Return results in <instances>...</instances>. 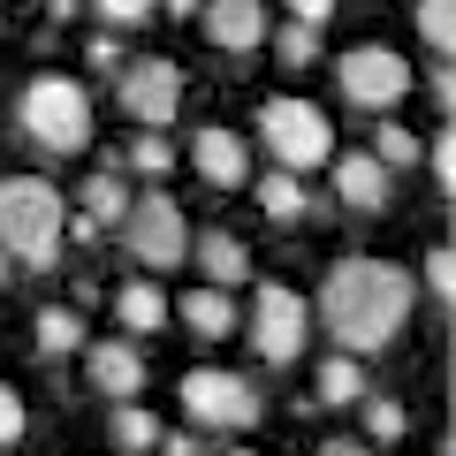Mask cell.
<instances>
[{"label": "cell", "mask_w": 456, "mask_h": 456, "mask_svg": "<svg viewBox=\"0 0 456 456\" xmlns=\"http://www.w3.org/2000/svg\"><path fill=\"white\" fill-rule=\"evenodd\" d=\"M320 320L350 358L358 350H388L411 320V274L388 259H342L320 289Z\"/></svg>", "instance_id": "obj_1"}, {"label": "cell", "mask_w": 456, "mask_h": 456, "mask_svg": "<svg viewBox=\"0 0 456 456\" xmlns=\"http://www.w3.org/2000/svg\"><path fill=\"white\" fill-rule=\"evenodd\" d=\"M0 251L16 266H53L61 259V191L38 175L0 183Z\"/></svg>", "instance_id": "obj_2"}, {"label": "cell", "mask_w": 456, "mask_h": 456, "mask_svg": "<svg viewBox=\"0 0 456 456\" xmlns=\"http://www.w3.org/2000/svg\"><path fill=\"white\" fill-rule=\"evenodd\" d=\"M23 137H31L38 152H61V160H77L84 145H92V99H84L77 77H31L23 84Z\"/></svg>", "instance_id": "obj_3"}, {"label": "cell", "mask_w": 456, "mask_h": 456, "mask_svg": "<svg viewBox=\"0 0 456 456\" xmlns=\"http://www.w3.org/2000/svg\"><path fill=\"white\" fill-rule=\"evenodd\" d=\"M259 145L274 152L289 175H312V167L335 160V122H327L312 99H266L259 107Z\"/></svg>", "instance_id": "obj_4"}, {"label": "cell", "mask_w": 456, "mask_h": 456, "mask_svg": "<svg viewBox=\"0 0 456 456\" xmlns=\"http://www.w3.org/2000/svg\"><path fill=\"white\" fill-rule=\"evenodd\" d=\"M122 251H130L137 266H183V251H191V221H183V206L175 198H137L130 213H122Z\"/></svg>", "instance_id": "obj_5"}, {"label": "cell", "mask_w": 456, "mask_h": 456, "mask_svg": "<svg viewBox=\"0 0 456 456\" xmlns=\"http://www.w3.org/2000/svg\"><path fill=\"white\" fill-rule=\"evenodd\" d=\"M183 411L213 434H244V426H259V388H244L221 365H198V373H183Z\"/></svg>", "instance_id": "obj_6"}, {"label": "cell", "mask_w": 456, "mask_h": 456, "mask_svg": "<svg viewBox=\"0 0 456 456\" xmlns=\"http://www.w3.org/2000/svg\"><path fill=\"white\" fill-rule=\"evenodd\" d=\"M335 77H342V99L350 107H365V114H388L395 99L411 92V61L395 46H350L335 61Z\"/></svg>", "instance_id": "obj_7"}, {"label": "cell", "mask_w": 456, "mask_h": 456, "mask_svg": "<svg viewBox=\"0 0 456 456\" xmlns=\"http://www.w3.org/2000/svg\"><path fill=\"white\" fill-rule=\"evenodd\" d=\"M305 327H312L305 297H297L289 281H266L259 305H251V342H259V358L266 365H297L305 358Z\"/></svg>", "instance_id": "obj_8"}, {"label": "cell", "mask_w": 456, "mask_h": 456, "mask_svg": "<svg viewBox=\"0 0 456 456\" xmlns=\"http://www.w3.org/2000/svg\"><path fill=\"white\" fill-rule=\"evenodd\" d=\"M122 107H130V122H145V130H167L183 114V69L175 61H130L122 69Z\"/></svg>", "instance_id": "obj_9"}, {"label": "cell", "mask_w": 456, "mask_h": 456, "mask_svg": "<svg viewBox=\"0 0 456 456\" xmlns=\"http://www.w3.org/2000/svg\"><path fill=\"white\" fill-rule=\"evenodd\" d=\"M198 23L221 53H259L266 46V0H198Z\"/></svg>", "instance_id": "obj_10"}, {"label": "cell", "mask_w": 456, "mask_h": 456, "mask_svg": "<svg viewBox=\"0 0 456 456\" xmlns=\"http://www.w3.org/2000/svg\"><path fill=\"white\" fill-rule=\"evenodd\" d=\"M84 373H92V388L114 395V403L145 388V358H137V342H122V335L114 342H84Z\"/></svg>", "instance_id": "obj_11"}, {"label": "cell", "mask_w": 456, "mask_h": 456, "mask_svg": "<svg viewBox=\"0 0 456 456\" xmlns=\"http://www.w3.org/2000/svg\"><path fill=\"white\" fill-rule=\"evenodd\" d=\"M191 160H198V175H206L213 191H244V183H251V160H244V137H236V130H221V122H213V130H198V137H191Z\"/></svg>", "instance_id": "obj_12"}, {"label": "cell", "mask_w": 456, "mask_h": 456, "mask_svg": "<svg viewBox=\"0 0 456 456\" xmlns=\"http://www.w3.org/2000/svg\"><path fill=\"white\" fill-rule=\"evenodd\" d=\"M327 167H335V198L350 213H380L388 206V167H380L373 152H335Z\"/></svg>", "instance_id": "obj_13"}, {"label": "cell", "mask_w": 456, "mask_h": 456, "mask_svg": "<svg viewBox=\"0 0 456 456\" xmlns=\"http://www.w3.org/2000/svg\"><path fill=\"white\" fill-rule=\"evenodd\" d=\"M198 266H206V281L213 289H236V281L251 274V251H244V236H228V228H206V236H198Z\"/></svg>", "instance_id": "obj_14"}, {"label": "cell", "mask_w": 456, "mask_h": 456, "mask_svg": "<svg viewBox=\"0 0 456 456\" xmlns=\"http://www.w3.org/2000/svg\"><path fill=\"white\" fill-rule=\"evenodd\" d=\"M259 206H266V221L297 228V221L312 213V191H305V175H289V167H274V175L259 183Z\"/></svg>", "instance_id": "obj_15"}, {"label": "cell", "mask_w": 456, "mask_h": 456, "mask_svg": "<svg viewBox=\"0 0 456 456\" xmlns=\"http://www.w3.org/2000/svg\"><path fill=\"white\" fill-rule=\"evenodd\" d=\"M183 327H191V335H206V342H221L228 327H236V305H228V289H191L183 297Z\"/></svg>", "instance_id": "obj_16"}, {"label": "cell", "mask_w": 456, "mask_h": 456, "mask_svg": "<svg viewBox=\"0 0 456 456\" xmlns=\"http://www.w3.org/2000/svg\"><path fill=\"white\" fill-rule=\"evenodd\" d=\"M114 320L130 327V335H152V327H167V297L152 289V281H122V297H114Z\"/></svg>", "instance_id": "obj_17"}, {"label": "cell", "mask_w": 456, "mask_h": 456, "mask_svg": "<svg viewBox=\"0 0 456 456\" xmlns=\"http://www.w3.org/2000/svg\"><path fill=\"white\" fill-rule=\"evenodd\" d=\"M38 350H46V358H77L84 350V320L69 305H46L38 312Z\"/></svg>", "instance_id": "obj_18"}, {"label": "cell", "mask_w": 456, "mask_h": 456, "mask_svg": "<svg viewBox=\"0 0 456 456\" xmlns=\"http://www.w3.org/2000/svg\"><path fill=\"white\" fill-rule=\"evenodd\" d=\"M358 395H365V373H358V358H350V350L320 365V403L342 411V403H358Z\"/></svg>", "instance_id": "obj_19"}, {"label": "cell", "mask_w": 456, "mask_h": 456, "mask_svg": "<svg viewBox=\"0 0 456 456\" xmlns=\"http://www.w3.org/2000/svg\"><path fill=\"white\" fill-rule=\"evenodd\" d=\"M114 441H122L130 456H145L152 441H160V419H152V411H137L130 395H122V403H114Z\"/></svg>", "instance_id": "obj_20"}, {"label": "cell", "mask_w": 456, "mask_h": 456, "mask_svg": "<svg viewBox=\"0 0 456 456\" xmlns=\"http://www.w3.org/2000/svg\"><path fill=\"white\" fill-rule=\"evenodd\" d=\"M274 61L281 69H312V61H320V23H289V31H274Z\"/></svg>", "instance_id": "obj_21"}, {"label": "cell", "mask_w": 456, "mask_h": 456, "mask_svg": "<svg viewBox=\"0 0 456 456\" xmlns=\"http://www.w3.org/2000/svg\"><path fill=\"white\" fill-rule=\"evenodd\" d=\"M84 213H92L99 228L122 221V213H130V198H122V175H92V183H84Z\"/></svg>", "instance_id": "obj_22"}, {"label": "cell", "mask_w": 456, "mask_h": 456, "mask_svg": "<svg viewBox=\"0 0 456 456\" xmlns=\"http://www.w3.org/2000/svg\"><path fill=\"white\" fill-rule=\"evenodd\" d=\"M419 38H426L434 53L456 46V0H419Z\"/></svg>", "instance_id": "obj_23"}, {"label": "cell", "mask_w": 456, "mask_h": 456, "mask_svg": "<svg viewBox=\"0 0 456 456\" xmlns=\"http://www.w3.org/2000/svg\"><path fill=\"white\" fill-rule=\"evenodd\" d=\"M373 160L395 175V167H411V160H419V137H411L403 122H380V130H373Z\"/></svg>", "instance_id": "obj_24"}, {"label": "cell", "mask_w": 456, "mask_h": 456, "mask_svg": "<svg viewBox=\"0 0 456 456\" xmlns=\"http://www.w3.org/2000/svg\"><path fill=\"white\" fill-rule=\"evenodd\" d=\"M365 434H373V441H403L411 434L403 403H395V395H373V403H365Z\"/></svg>", "instance_id": "obj_25"}, {"label": "cell", "mask_w": 456, "mask_h": 456, "mask_svg": "<svg viewBox=\"0 0 456 456\" xmlns=\"http://www.w3.org/2000/svg\"><path fill=\"white\" fill-rule=\"evenodd\" d=\"M130 167H137V175H167V167H175V145H167L160 130H145V137L130 145Z\"/></svg>", "instance_id": "obj_26"}, {"label": "cell", "mask_w": 456, "mask_h": 456, "mask_svg": "<svg viewBox=\"0 0 456 456\" xmlns=\"http://www.w3.org/2000/svg\"><path fill=\"white\" fill-rule=\"evenodd\" d=\"M426 297H434V305H449V297H456V251L449 244L426 251Z\"/></svg>", "instance_id": "obj_27"}, {"label": "cell", "mask_w": 456, "mask_h": 456, "mask_svg": "<svg viewBox=\"0 0 456 456\" xmlns=\"http://www.w3.org/2000/svg\"><path fill=\"white\" fill-rule=\"evenodd\" d=\"M92 8H99L107 23H122V31H130V23H145L152 8H160V0H92Z\"/></svg>", "instance_id": "obj_28"}, {"label": "cell", "mask_w": 456, "mask_h": 456, "mask_svg": "<svg viewBox=\"0 0 456 456\" xmlns=\"http://www.w3.org/2000/svg\"><path fill=\"white\" fill-rule=\"evenodd\" d=\"M16 434H23V395H16V388H0V449H8Z\"/></svg>", "instance_id": "obj_29"}, {"label": "cell", "mask_w": 456, "mask_h": 456, "mask_svg": "<svg viewBox=\"0 0 456 456\" xmlns=\"http://www.w3.org/2000/svg\"><path fill=\"white\" fill-rule=\"evenodd\" d=\"M434 183H441V191H456V145H449V137L434 145Z\"/></svg>", "instance_id": "obj_30"}, {"label": "cell", "mask_w": 456, "mask_h": 456, "mask_svg": "<svg viewBox=\"0 0 456 456\" xmlns=\"http://www.w3.org/2000/svg\"><path fill=\"white\" fill-rule=\"evenodd\" d=\"M335 16V0H289V23H327Z\"/></svg>", "instance_id": "obj_31"}, {"label": "cell", "mask_w": 456, "mask_h": 456, "mask_svg": "<svg viewBox=\"0 0 456 456\" xmlns=\"http://www.w3.org/2000/svg\"><path fill=\"white\" fill-rule=\"evenodd\" d=\"M84 61H99V69H122V46H114V38H92V46H84Z\"/></svg>", "instance_id": "obj_32"}, {"label": "cell", "mask_w": 456, "mask_h": 456, "mask_svg": "<svg viewBox=\"0 0 456 456\" xmlns=\"http://www.w3.org/2000/svg\"><path fill=\"white\" fill-rule=\"evenodd\" d=\"M152 449H160V456H206V449H198L191 434H167V441H152Z\"/></svg>", "instance_id": "obj_33"}, {"label": "cell", "mask_w": 456, "mask_h": 456, "mask_svg": "<svg viewBox=\"0 0 456 456\" xmlns=\"http://www.w3.org/2000/svg\"><path fill=\"white\" fill-rule=\"evenodd\" d=\"M320 456H373V449H365V441H327Z\"/></svg>", "instance_id": "obj_34"}, {"label": "cell", "mask_w": 456, "mask_h": 456, "mask_svg": "<svg viewBox=\"0 0 456 456\" xmlns=\"http://www.w3.org/2000/svg\"><path fill=\"white\" fill-rule=\"evenodd\" d=\"M8 266H16V259H8V251H0V281H8Z\"/></svg>", "instance_id": "obj_35"}, {"label": "cell", "mask_w": 456, "mask_h": 456, "mask_svg": "<svg viewBox=\"0 0 456 456\" xmlns=\"http://www.w3.org/2000/svg\"><path fill=\"white\" fill-rule=\"evenodd\" d=\"M236 456H259V449H236Z\"/></svg>", "instance_id": "obj_36"}]
</instances>
